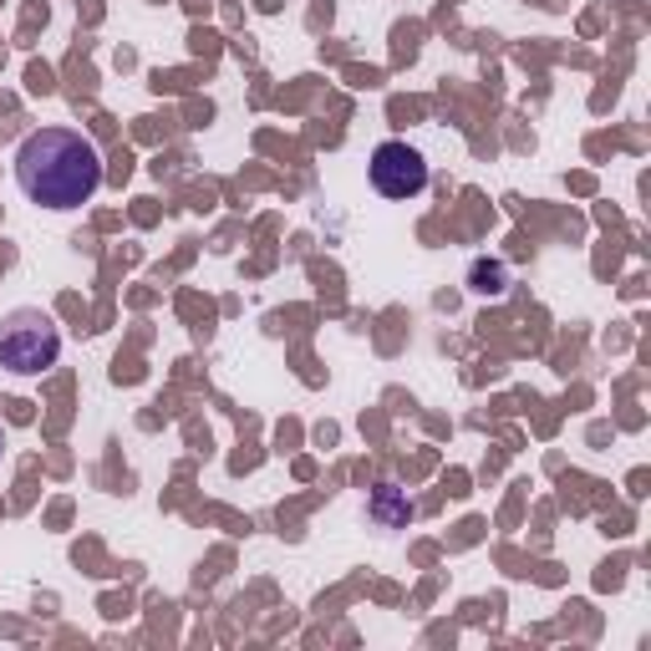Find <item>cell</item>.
Returning a JSON list of instances; mask_svg holds the SVG:
<instances>
[{
    "mask_svg": "<svg viewBox=\"0 0 651 651\" xmlns=\"http://www.w3.org/2000/svg\"><path fill=\"white\" fill-rule=\"evenodd\" d=\"M16 184L41 209H82L102 188V153L77 127H41L16 148Z\"/></svg>",
    "mask_w": 651,
    "mask_h": 651,
    "instance_id": "1",
    "label": "cell"
},
{
    "mask_svg": "<svg viewBox=\"0 0 651 651\" xmlns=\"http://www.w3.org/2000/svg\"><path fill=\"white\" fill-rule=\"evenodd\" d=\"M62 357V331L41 306H16L0 316V367L16 377H41Z\"/></svg>",
    "mask_w": 651,
    "mask_h": 651,
    "instance_id": "2",
    "label": "cell"
},
{
    "mask_svg": "<svg viewBox=\"0 0 651 651\" xmlns=\"http://www.w3.org/2000/svg\"><path fill=\"white\" fill-rule=\"evenodd\" d=\"M372 188L382 199H418L428 188V158L413 143H377L372 148Z\"/></svg>",
    "mask_w": 651,
    "mask_h": 651,
    "instance_id": "3",
    "label": "cell"
},
{
    "mask_svg": "<svg viewBox=\"0 0 651 651\" xmlns=\"http://www.w3.org/2000/svg\"><path fill=\"white\" fill-rule=\"evenodd\" d=\"M372 519L377 525H388V529H403L407 519H413V504H407L392 483H377V494H372Z\"/></svg>",
    "mask_w": 651,
    "mask_h": 651,
    "instance_id": "4",
    "label": "cell"
},
{
    "mask_svg": "<svg viewBox=\"0 0 651 651\" xmlns=\"http://www.w3.org/2000/svg\"><path fill=\"white\" fill-rule=\"evenodd\" d=\"M474 291H479V295H499V291H504V265H474Z\"/></svg>",
    "mask_w": 651,
    "mask_h": 651,
    "instance_id": "5",
    "label": "cell"
}]
</instances>
